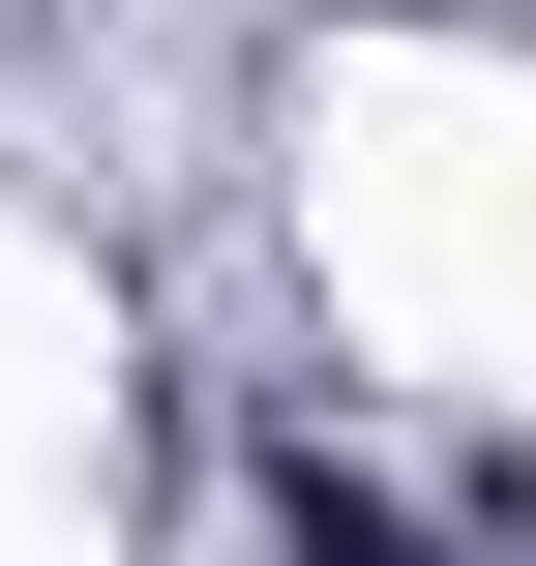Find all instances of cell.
Wrapping results in <instances>:
<instances>
[{
    "instance_id": "obj_1",
    "label": "cell",
    "mask_w": 536,
    "mask_h": 566,
    "mask_svg": "<svg viewBox=\"0 0 536 566\" xmlns=\"http://www.w3.org/2000/svg\"><path fill=\"white\" fill-rule=\"evenodd\" d=\"M269 537H298V566H448L418 507H388V478H328V448H269Z\"/></svg>"
}]
</instances>
